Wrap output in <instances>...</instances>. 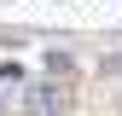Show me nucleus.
I'll return each instance as SVG.
<instances>
[{"instance_id":"nucleus-1","label":"nucleus","mask_w":122,"mask_h":116,"mask_svg":"<svg viewBox=\"0 0 122 116\" xmlns=\"http://www.w3.org/2000/svg\"><path fill=\"white\" fill-rule=\"evenodd\" d=\"M70 110V93L58 81H41V87H29V99H23V116H64Z\"/></svg>"}]
</instances>
